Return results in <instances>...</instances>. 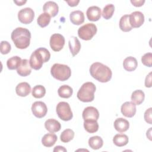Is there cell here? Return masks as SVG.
Here are the masks:
<instances>
[{
  "instance_id": "1",
  "label": "cell",
  "mask_w": 152,
  "mask_h": 152,
  "mask_svg": "<svg viewBox=\"0 0 152 152\" xmlns=\"http://www.w3.org/2000/svg\"><path fill=\"white\" fill-rule=\"evenodd\" d=\"M11 38L16 48L24 49L30 45L31 33L27 28L17 27L11 33Z\"/></svg>"
},
{
  "instance_id": "2",
  "label": "cell",
  "mask_w": 152,
  "mask_h": 152,
  "mask_svg": "<svg viewBox=\"0 0 152 152\" xmlns=\"http://www.w3.org/2000/svg\"><path fill=\"white\" fill-rule=\"evenodd\" d=\"M90 73L93 78L101 83H107L112 75L111 69L100 62H94L90 67Z\"/></svg>"
},
{
  "instance_id": "3",
  "label": "cell",
  "mask_w": 152,
  "mask_h": 152,
  "mask_svg": "<svg viewBox=\"0 0 152 152\" xmlns=\"http://www.w3.org/2000/svg\"><path fill=\"white\" fill-rule=\"evenodd\" d=\"M50 58L49 51L45 48H39L36 49L30 57V65L31 68L35 70L40 69L44 62H48Z\"/></svg>"
},
{
  "instance_id": "4",
  "label": "cell",
  "mask_w": 152,
  "mask_h": 152,
  "mask_svg": "<svg viewBox=\"0 0 152 152\" xmlns=\"http://www.w3.org/2000/svg\"><path fill=\"white\" fill-rule=\"evenodd\" d=\"M96 87L92 82L84 83L77 92V98L83 102H90L94 99Z\"/></svg>"
},
{
  "instance_id": "5",
  "label": "cell",
  "mask_w": 152,
  "mask_h": 152,
  "mask_svg": "<svg viewBox=\"0 0 152 152\" xmlns=\"http://www.w3.org/2000/svg\"><path fill=\"white\" fill-rule=\"evenodd\" d=\"M50 74L55 79L64 81L71 77V70L66 65L56 63L54 64L51 67Z\"/></svg>"
},
{
  "instance_id": "6",
  "label": "cell",
  "mask_w": 152,
  "mask_h": 152,
  "mask_svg": "<svg viewBox=\"0 0 152 152\" xmlns=\"http://www.w3.org/2000/svg\"><path fill=\"white\" fill-rule=\"evenodd\" d=\"M97 28L96 26L93 23H87L78 30V36L83 40H89L96 34Z\"/></svg>"
},
{
  "instance_id": "7",
  "label": "cell",
  "mask_w": 152,
  "mask_h": 152,
  "mask_svg": "<svg viewBox=\"0 0 152 152\" xmlns=\"http://www.w3.org/2000/svg\"><path fill=\"white\" fill-rule=\"evenodd\" d=\"M56 111L58 117L64 121H69L73 117L70 106L67 102H59L56 106Z\"/></svg>"
},
{
  "instance_id": "8",
  "label": "cell",
  "mask_w": 152,
  "mask_h": 152,
  "mask_svg": "<svg viewBox=\"0 0 152 152\" xmlns=\"http://www.w3.org/2000/svg\"><path fill=\"white\" fill-rule=\"evenodd\" d=\"M49 43L51 49L53 51L59 52L64 48L65 38L61 34L55 33L50 36Z\"/></svg>"
},
{
  "instance_id": "9",
  "label": "cell",
  "mask_w": 152,
  "mask_h": 152,
  "mask_svg": "<svg viewBox=\"0 0 152 152\" xmlns=\"http://www.w3.org/2000/svg\"><path fill=\"white\" fill-rule=\"evenodd\" d=\"M34 18V12L31 8L26 7L21 9L18 13V20L23 24H27L31 23Z\"/></svg>"
},
{
  "instance_id": "10",
  "label": "cell",
  "mask_w": 152,
  "mask_h": 152,
  "mask_svg": "<svg viewBox=\"0 0 152 152\" xmlns=\"http://www.w3.org/2000/svg\"><path fill=\"white\" fill-rule=\"evenodd\" d=\"M31 111L33 114L36 118H42L46 115L48 108L44 102L37 101L33 103L31 106Z\"/></svg>"
},
{
  "instance_id": "11",
  "label": "cell",
  "mask_w": 152,
  "mask_h": 152,
  "mask_svg": "<svg viewBox=\"0 0 152 152\" xmlns=\"http://www.w3.org/2000/svg\"><path fill=\"white\" fill-rule=\"evenodd\" d=\"M129 15V23L132 28L140 27L144 22V15L141 11H134Z\"/></svg>"
},
{
  "instance_id": "12",
  "label": "cell",
  "mask_w": 152,
  "mask_h": 152,
  "mask_svg": "<svg viewBox=\"0 0 152 152\" xmlns=\"http://www.w3.org/2000/svg\"><path fill=\"white\" fill-rule=\"evenodd\" d=\"M121 110L124 116L132 118L136 113V105L132 102H126L122 104Z\"/></svg>"
},
{
  "instance_id": "13",
  "label": "cell",
  "mask_w": 152,
  "mask_h": 152,
  "mask_svg": "<svg viewBox=\"0 0 152 152\" xmlns=\"http://www.w3.org/2000/svg\"><path fill=\"white\" fill-rule=\"evenodd\" d=\"M82 116L84 121L85 120L97 121L99 117V112L96 107L93 106H88L84 109Z\"/></svg>"
},
{
  "instance_id": "14",
  "label": "cell",
  "mask_w": 152,
  "mask_h": 152,
  "mask_svg": "<svg viewBox=\"0 0 152 152\" xmlns=\"http://www.w3.org/2000/svg\"><path fill=\"white\" fill-rule=\"evenodd\" d=\"M44 12L47 13L50 17H55L59 11V7L58 4L53 1H47L45 3L43 7Z\"/></svg>"
},
{
  "instance_id": "15",
  "label": "cell",
  "mask_w": 152,
  "mask_h": 152,
  "mask_svg": "<svg viewBox=\"0 0 152 152\" xmlns=\"http://www.w3.org/2000/svg\"><path fill=\"white\" fill-rule=\"evenodd\" d=\"M101 9L97 6L90 7L86 11L88 20L91 21H98L101 17Z\"/></svg>"
},
{
  "instance_id": "16",
  "label": "cell",
  "mask_w": 152,
  "mask_h": 152,
  "mask_svg": "<svg viewBox=\"0 0 152 152\" xmlns=\"http://www.w3.org/2000/svg\"><path fill=\"white\" fill-rule=\"evenodd\" d=\"M17 72L21 77H26L30 75L31 72V68L29 61L27 59H22L20 66L17 69Z\"/></svg>"
},
{
  "instance_id": "17",
  "label": "cell",
  "mask_w": 152,
  "mask_h": 152,
  "mask_svg": "<svg viewBox=\"0 0 152 152\" xmlns=\"http://www.w3.org/2000/svg\"><path fill=\"white\" fill-rule=\"evenodd\" d=\"M68 46L70 52L73 56H75L80 50L81 43L78 39L75 36H71L68 41Z\"/></svg>"
},
{
  "instance_id": "18",
  "label": "cell",
  "mask_w": 152,
  "mask_h": 152,
  "mask_svg": "<svg viewBox=\"0 0 152 152\" xmlns=\"http://www.w3.org/2000/svg\"><path fill=\"white\" fill-rule=\"evenodd\" d=\"M15 91L17 94L19 96L26 97L30 94L31 91V87L28 83L22 82L16 86Z\"/></svg>"
},
{
  "instance_id": "19",
  "label": "cell",
  "mask_w": 152,
  "mask_h": 152,
  "mask_svg": "<svg viewBox=\"0 0 152 152\" xmlns=\"http://www.w3.org/2000/svg\"><path fill=\"white\" fill-rule=\"evenodd\" d=\"M114 127L119 132H124L129 129V124L126 119L122 118H119L115 121Z\"/></svg>"
},
{
  "instance_id": "20",
  "label": "cell",
  "mask_w": 152,
  "mask_h": 152,
  "mask_svg": "<svg viewBox=\"0 0 152 152\" xmlns=\"http://www.w3.org/2000/svg\"><path fill=\"white\" fill-rule=\"evenodd\" d=\"M45 127L49 132L54 133L59 131L61 128V124L54 119H49L45 122Z\"/></svg>"
},
{
  "instance_id": "21",
  "label": "cell",
  "mask_w": 152,
  "mask_h": 152,
  "mask_svg": "<svg viewBox=\"0 0 152 152\" xmlns=\"http://www.w3.org/2000/svg\"><path fill=\"white\" fill-rule=\"evenodd\" d=\"M69 18L72 24L75 25H80L84 21V15L81 11L76 10L70 13Z\"/></svg>"
},
{
  "instance_id": "22",
  "label": "cell",
  "mask_w": 152,
  "mask_h": 152,
  "mask_svg": "<svg viewBox=\"0 0 152 152\" xmlns=\"http://www.w3.org/2000/svg\"><path fill=\"white\" fill-rule=\"evenodd\" d=\"M138 66V62L137 59L133 56L126 57L123 62L124 68L129 72L134 71Z\"/></svg>"
},
{
  "instance_id": "23",
  "label": "cell",
  "mask_w": 152,
  "mask_h": 152,
  "mask_svg": "<svg viewBox=\"0 0 152 152\" xmlns=\"http://www.w3.org/2000/svg\"><path fill=\"white\" fill-rule=\"evenodd\" d=\"M57 139L58 137L56 134L52 132L46 134L42 137V143L46 147H50L55 144Z\"/></svg>"
},
{
  "instance_id": "24",
  "label": "cell",
  "mask_w": 152,
  "mask_h": 152,
  "mask_svg": "<svg viewBox=\"0 0 152 152\" xmlns=\"http://www.w3.org/2000/svg\"><path fill=\"white\" fill-rule=\"evenodd\" d=\"M145 94L144 91L141 90H137L132 92L131 94V100L135 105L141 104L144 100Z\"/></svg>"
},
{
  "instance_id": "25",
  "label": "cell",
  "mask_w": 152,
  "mask_h": 152,
  "mask_svg": "<svg viewBox=\"0 0 152 152\" xmlns=\"http://www.w3.org/2000/svg\"><path fill=\"white\" fill-rule=\"evenodd\" d=\"M119 28L124 32H128L132 29V26L129 23V15L125 14L120 18L119 20Z\"/></svg>"
},
{
  "instance_id": "26",
  "label": "cell",
  "mask_w": 152,
  "mask_h": 152,
  "mask_svg": "<svg viewBox=\"0 0 152 152\" xmlns=\"http://www.w3.org/2000/svg\"><path fill=\"white\" fill-rule=\"evenodd\" d=\"M84 127L86 131L89 133H94L99 129V124L96 120H85Z\"/></svg>"
},
{
  "instance_id": "27",
  "label": "cell",
  "mask_w": 152,
  "mask_h": 152,
  "mask_svg": "<svg viewBox=\"0 0 152 152\" xmlns=\"http://www.w3.org/2000/svg\"><path fill=\"white\" fill-rule=\"evenodd\" d=\"M113 142L114 144L118 147H123L128 144V137L125 134H118L114 136Z\"/></svg>"
},
{
  "instance_id": "28",
  "label": "cell",
  "mask_w": 152,
  "mask_h": 152,
  "mask_svg": "<svg viewBox=\"0 0 152 152\" xmlns=\"http://www.w3.org/2000/svg\"><path fill=\"white\" fill-rule=\"evenodd\" d=\"M89 146L94 150H98L102 147L103 145V141L99 136H93L88 140Z\"/></svg>"
},
{
  "instance_id": "29",
  "label": "cell",
  "mask_w": 152,
  "mask_h": 152,
  "mask_svg": "<svg viewBox=\"0 0 152 152\" xmlns=\"http://www.w3.org/2000/svg\"><path fill=\"white\" fill-rule=\"evenodd\" d=\"M58 93L59 97L64 99H68L72 96L73 93V90L70 86L68 85H63L59 87L58 88Z\"/></svg>"
},
{
  "instance_id": "30",
  "label": "cell",
  "mask_w": 152,
  "mask_h": 152,
  "mask_svg": "<svg viewBox=\"0 0 152 152\" xmlns=\"http://www.w3.org/2000/svg\"><path fill=\"white\" fill-rule=\"evenodd\" d=\"M22 59L18 56H14L9 58L7 61V66L9 69L13 70L17 69L20 66Z\"/></svg>"
},
{
  "instance_id": "31",
  "label": "cell",
  "mask_w": 152,
  "mask_h": 152,
  "mask_svg": "<svg viewBox=\"0 0 152 152\" xmlns=\"http://www.w3.org/2000/svg\"><path fill=\"white\" fill-rule=\"evenodd\" d=\"M51 17L47 13H42L38 17L37 22L38 25L41 27H45L47 26L50 21Z\"/></svg>"
},
{
  "instance_id": "32",
  "label": "cell",
  "mask_w": 152,
  "mask_h": 152,
  "mask_svg": "<svg viewBox=\"0 0 152 152\" xmlns=\"http://www.w3.org/2000/svg\"><path fill=\"white\" fill-rule=\"evenodd\" d=\"M32 96L37 99L43 97L46 94V89L44 86L42 85H37L33 88Z\"/></svg>"
},
{
  "instance_id": "33",
  "label": "cell",
  "mask_w": 152,
  "mask_h": 152,
  "mask_svg": "<svg viewBox=\"0 0 152 152\" xmlns=\"http://www.w3.org/2000/svg\"><path fill=\"white\" fill-rule=\"evenodd\" d=\"M74 137V132L71 129H65L60 135V140L63 142H68Z\"/></svg>"
},
{
  "instance_id": "34",
  "label": "cell",
  "mask_w": 152,
  "mask_h": 152,
  "mask_svg": "<svg viewBox=\"0 0 152 152\" xmlns=\"http://www.w3.org/2000/svg\"><path fill=\"white\" fill-rule=\"evenodd\" d=\"M115 11V6L112 4H109L106 5L103 10L102 11V16L106 20L110 19L114 12Z\"/></svg>"
},
{
  "instance_id": "35",
  "label": "cell",
  "mask_w": 152,
  "mask_h": 152,
  "mask_svg": "<svg viewBox=\"0 0 152 152\" xmlns=\"http://www.w3.org/2000/svg\"><path fill=\"white\" fill-rule=\"evenodd\" d=\"M141 62L142 64L148 67L152 66V53L151 52L145 53L141 57Z\"/></svg>"
},
{
  "instance_id": "36",
  "label": "cell",
  "mask_w": 152,
  "mask_h": 152,
  "mask_svg": "<svg viewBox=\"0 0 152 152\" xmlns=\"http://www.w3.org/2000/svg\"><path fill=\"white\" fill-rule=\"evenodd\" d=\"M11 49V45L7 41H1L0 45L1 53L3 55L8 53Z\"/></svg>"
},
{
  "instance_id": "37",
  "label": "cell",
  "mask_w": 152,
  "mask_h": 152,
  "mask_svg": "<svg viewBox=\"0 0 152 152\" xmlns=\"http://www.w3.org/2000/svg\"><path fill=\"white\" fill-rule=\"evenodd\" d=\"M151 110L152 108L150 107L148 109H147L144 113V119L146 122H147L149 124H152V118H151Z\"/></svg>"
},
{
  "instance_id": "38",
  "label": "cell",
  "mask_w": 152,
  "mask_h": 152,
  "mask_svg": "<svg viewBox=\"0 0 152 152\" xmlns=\"http://www.w3.org/2000/svg\"><path fill=\"white\" fill-rule=\"evenodd\" d=\"M145 86L146 87H151V72H150L145 77Z\"/></svg>"
},
{
  "instance_id": "39",
  "label": "cell",
  "mask_w": 152,
  "mask_h": 152,
  "mask_svg": "<svg viewBox=\"0 0 152 152\" xmlns=\"http://www.w3.org/2000/svg\"><path fill=\"white\" fill-rule=\"evenodd\" d=\"M131 2L135 7H141L145 2L144 0H131Z\"/></svg>"
},
{
  "instance_id": "40",
  "label": "cell",
  "mask_w": 152,
  "mask_h": 152,
  "mask_svg": "<svg viewBox=\"0 0 152 152\" xmlns=\"http://www.w3.org/2000/svg\"><path fill=\"white\" fill-rule=\"evenodd\" d=\"M70 7H75L80 2L79 0H70V1H65Z\"/></svg>"
},
{
  "instance_id": "41",
  "label": "cell",
  "mask_w": 152,
  "mask_h": 152,
  "mask_svg": "<svg viewBox=\"0 0 152 152\" xmlns=\"http://www.w3.org/2000/svg\"><path fill=\"white\" fill-rule=\"evenodd\" d=\"M53 151L55 152V151H64V152H66V149L62 147V146H60V145H58V146H56L54 149H53Z\"/></svg>"
},
{
  "instance_id": "42",
  "label": "cell",
  "mask_w": 152,
  "mask_h": 152,
  "mask_svg": "<svg viewBox=\"0 0 152 152\" xmlns=\"http://www.w3.org/2000/svg\"><path fill=\"white\" fill-rule=\"evenodd\" d=\"M26 2L27 1H14V2H15L17 5L20 6L24 5Z\"/></svg>"
},
{
  "instance_id": "43",
  "label": "cell",
  "mask_w": 152,
  "mask_h": 152,
  "mask_svg": "<svg viewBox=\"0 0 152 152\" xmlns=\"http://www.w3.org/2000/svg\"><path fill=\"white\" fill-rule=\"evenodd\" d=\"M152 128H150L148 131H147V137L149 138L150 140H151V131Z\"/></svg>"
}]
</instances>
